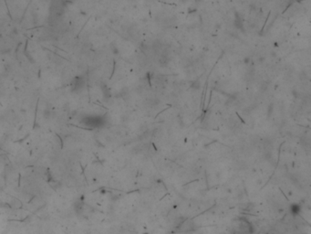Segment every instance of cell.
<instances>
[{"label": "cell", "instance_id": "cell-1", "mask_svg": "<svg viewBox=\"0 0 311 234\" xmlns=\"http://www.w3.org/2000/svg\"><path fill=\"white\" fill-rule=\"evenodd\" d=\"M235 26L238 29H242L243 30V21L239 16V14L236 12V18H235Z\"/></svg>", "mask_w": 311, "mask_h": 234}, {"label": "cell", "instance_id": "cell-2", "mask_svg": "<svg viewBox=\"0 0 311 234\" xmlns=\"http://www.w3.org/2000/svg\"><path fill=\"white\" fill-rule=\"evenodd\" d=\"M299 210H300V208H299V206L297 205V204H294V205L291 207V212H292L293 214H298V213L299 212Z\"/></svg>", "mask_w": 311, "mask_h": 234}]
</instances>
